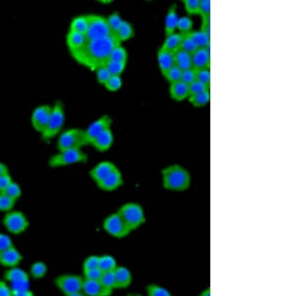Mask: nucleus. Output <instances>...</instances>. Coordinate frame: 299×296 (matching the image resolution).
<instances>
[{
  "mask_svg": "<svg viewBox=\"0 0 299 296\" xmlns=\"http://www.w3.org/2000/svg\"><path fill=\"white\" fill-rule=\"evenodd\" d=\"M114 144V134L111 129H107L101 133L98 137L95 138L90 145L99 152H107L111 149Z\"/></svg>",
  "mask_w": 299,
  "mask_h": 296,
  "instance_id": "18",
  "label": "nucleus"
},
{
  "mask_svg": "<svg viewBox=\"0 0 299 296\" xmlns=\"http://www.w3.org/2000/svg\"><path fill=\"white\" fill-rule=\"evenodd\" d=\"M194 26V21L189 16H182L179 18L178 25H177V30L181 34H187L193 30Z\"/></svg>",
  "mask_w": 299,
  "mask_h": 296,
  "instance_id": "39",
  "label": "nucleus"
},
{
  "mask_svg": "<svg viewBox=\"0 0 299 296\" xmlns=\"http://www.w3.org/2000/svg\"><path fill=\"white\" fill-rule=\"evenodd\" d=\"M88 28V21L86 15H80L72 19L70 23L69 31L77 32L81 34H86Z\"/></svg>",
  "mask_w": 299,
  "mask_h": 296,
  "instance_id": "30",
  "label": "nucleus"
},
{
  "mask_svg": "<svg viewBox=\"0 0 299 296\" xmlns=\"http://www.w3.org/2000/svg\"><path fill=\"white\" fill-rule=\"evenodd\" d=\"M109 60L111 61H116V62H122V63H127L128 60V52L126 48L122 44L116 46L115 48L112 50Z\"/></svg>",
  "mask_w": 299,
  "mask_h": 296,
  "instance_id": "33",
  "label": "nucleus"
},
{
  "mask_svg": "<svg viewBox=\"0 0 299 296\" xmlns=\"http://www.w3.org/2000/svg\"><path fill=\"white\" fill-rule=\"evenodd\" d=\"M103 86L109 92L119 91L123 86L122 76H111Z\"/></svg>",
  "mask_w": 299,
  "mask_h": 296,
  "instance_id": "40",
  "label": "nucleus"
},
{
  "mask_svg": "<svg viewBox=\"0 0 299 296\" xmlns=\"http://www.w3.org/2000/svg\"><path fill=\"white\" fill-rule=\"evenodd\" d=\"M82 292L86 296H111L113 290L107 288L100 280H85Z\"/></svg>",
  "mask_w": 299,
  "mask_h": 296,
  "instance_id": "16",
  "label": "nucleus"
},
{
  "mask_svg": "<svg viewBox=\"0 0 299 296\" xmlns=\"http://www.w3.org/2000/svg\"><path fill=\"white\" fill-rule=\"evenodd\" d=\"M65 108L64 104L61 101H56L52 107V113L50 116L49 122L47 124L44 132L41 134L44 141H49L50 139L56 137L62 131L65 124Z\"/></svg>",
  "mask_w": 299,
  "mask_h": 296,
  "instance_id": "4",
  "label": "nucleus"
},
{
  "mask_svg": "<svg viewBox=\"0 0 299 296\" xmlns=\"http://www.w3.org/2000/svg\"><path fill=\"white\" fill-rule=\"evenodd\" d=\"M3 193L5 195H7L9 198H11L12 200H14V201H18L22 196L21 186L19 185V183H17L14 181L7 186V189Z\"/></svg>",
  "mask_w": 299,
  "mask_h": 296,
  "instance_id": "38",
  "label": "nucleus"
},
{
  "mask_svg": "<svg viewBox=\"0 0 299 296\" xmlns=\"http://www.w3.org/2000/svg\"><path fill=\"white\" fill-rule=\"evenodd\" d=\"M100 281L109 289L113 290L116 289V280L115 274L114 272H108V273H103L102 277L100 279Z\"/></svg>",
  "mask_w": 299,
  "mask_h": 296,
  "instance_id": "43",
  "label": "nucleus"
},
{
  "mask_svg": "<svg viewBox=\"0 0 299 296\" xmlns=\"http://www.w3.org/2000/svg\"><path fill=\"white\" fill-rule=\"evenodd\" d=\"M99 267V255H89L83 262V271H88Z\"/></svg>",
  "mask_w": 299,
  "mask_h": 296,
  "instance_id": "47",
  "label": "nucleus"
},
{
  "mask_svg": "<svg viewBox=\"0 0 299 296\" xmlns=\"http://www.w3.org/2000/svg\"><path fill=\"white\" fill-rule=\"evenodd\" d=\"M180 49L184 50L189 54H193L198 48H197V46L195 45L194 41L191 39V37L187 34H183V40H182Z\"/></svg>",
  "mask_w": 299,
  "mask_h": 296,
  "instance_id": "45",
  "label": "nucleus"
},
{
  "mask_svg": "<svg viewBox=\"0 0 299 296\" xmlns=\"http://www.w3.org/2000/svg\"><path fill=\"white\" fill-rule=\"evenodd\" d=\"M124 184V179L121 171L117 168L103 181L97 183L98 187L104 192H114Z\"/></svg>",
  "mask_w": 299,
  "mask_h": 296,
  "instance_id": "15",
  "label": "nucleus"
},
{
  "mask_svg": "<svg viewBox=\"0 0 299 296\" xmlns=\"http://www.w3.org/2000/svg\"><path fill=\"white\" fill-rule=\"evenodd\" d=\"M187 35L194 41L197 48H207L209 46L210 37H208L201 30H192L191 32L187 33Z\"/></svg>",
  "mask_w": 299,
  "mask_h": 296,
  "instance_id": "29",
  "label": "nucleus"
},
{
  "mask_svg": "<svg viewBox=\"0 0 299 296\" xmlns=\"http://www.w3.org/2000/svg\"><path fill=\"white\" fill-rule=\"evenodd\" d=\"M87 145H89V143L86 137V132L80 128H71L64 131L57 141L58 151L82 149Z\"/></svg>",
  "mask_w": 299,
  "mask_h": 296,
  "instance_id": "5",
  "label": "nucleus"
},
{
  "mask_svg": "<svg viewBox=\"0 0 299 296\" xmlns=\"http://www.w3.org/2000/svg\"><path fill=\"white\" fill-rule=\"evenodd\" d=\"M187 86H188V95L189 96H194V95H197V94H200V93H203V92L209 90V87H207L206 85L202 84L199 81H194L193 83H191Z\"/></svg>",
  "mask_w": 299,
  "mask_h": 296,
  "instance_id": "46",
  "label": "nucleus"
},
{
  "mask_svg": "<svg viewBox=\"0 0 299 296\" xmlns=\"http://www.w3.org/2000/svg\"><path fill=\"white\" fill-rule=\"evenodd\" d=\"M147 296H173V294L166 287L159 284H149L146 288Z\"/></svg>",
  "mask_w": 299,
  "mask_h": 296,
  "instance_id": "37",
  "label": "nucleus"
},
{
  "mask_svg": "<svg viewBox=\"0 0 299 296\" xmlns=\"http://www.w3.org/2000/svg\"><path fill=\"white\" fill-rule=\"evenodd\" d=\"M134 35H135V30H134L133 25L129 21L124 20L121 27L119 28V30L114 35V37L120 44H122V42H125V41L132 39L134 37Z\"/></svg>",
  "mask_w": 299,
  "mask_h": 296,
  "instance_id": "25",
  "label": "nucleus"
},
{
  "mask_svg": "<svg viewBox=\"0 0 299 296\" xmlns=\"http://www.w3.org/2000/svg\"><path fill=\"white\" fill-rule=\"evenodd\" d=\"M192 65L195 70L210 67V51L207 48H198L192 54Z\"/></svg>",
  "mask_w": 299,
  "mask_h": 296,
  "instance_id": "20",
  "label": "nucleus"
},
{
  "mask_svg": "<svg viewBox=\"0 0 299 296\" xmlns=\"http://www.w3.org/2000/svg\"><path fill=\"white\" fill-rule=\"evenodd\" d=\"M120 43L114 36L87 41L85 47L76 55L72 56L80 65L95 71L104 65L108 60L112 50Z\"/></svg>",
  "mask_w": 299,
  "mask_h": 296,
  "instance_id": "1",
  "label": "nucleus"
},
{
  "mask_svg": "<svg viewBox=\"0 0 299 296\" xmlns=\"http://www.w3.org/2000/svg\"><path fill=\"white\" fill-rule=\"evenodd\" d=\"M13 296H35L34 292L30 290L29 288H22V289H12Z\"/></svg>",
  "mask_w": 299,
  "mask_h": 296,
  "instance_id": "56",
  "label": "nucleus"
},
{
  "mask_svg": "<svg viewBox=\"0 0 299 296\" xmlns=\"http://www.w3.org/2000/svg\"><path fill=\"white\" fill-rule=\"evenodd\" d=\"M88 160V156L82 151V149H71L65 151H59V153L53 155L48 162L51 168H61L76 164H85Z\"/></svg>",
  "mask_w": 299,
  "mask_h": 296,
  "instance_id": "6",
  "label": "nucleus"
},
{
  "mask_svg": "<svg viewBox=\"0 0 299 296\" xmlns=\"http://www.w3.org/2000/svg\"><path fill=\"white\" fill-rule=\"evenodd\" d=\"M198 14L202 16V18L210 17V1L209 0H200Z\"/></svg>",
  "mask_w": 299,
  "mask_h": 296,
  "instance_id": "48",
  "label": "nucleus"
},
{
  "mask_svg": "<svg viewBox=\"0 0 299 296\" xmlns=\"http://www.w3.org/2000/svg\"><path fill=\"white\" fill-rule=\"evenodd\" d=\"M29 274L19 266L8 268L4 273V281L7 282L12 289L29 288Z\"/></svg>",
  "mask_w": 299,
  "mask_h": 296,
  "instance_id": "11",
  "label": "nucleus"
},
{
  "mask_svg": "<svg viewBox=\"0 0 299 296\" xmlns=\"http://www.w3.org/2000/svg\"><path fill=\"white\" fill-rule=\"evenodd\" d=\"M196 81L210 87V67L196 70Z\"/></svg>",
  "mask_w": 299,
  "mask_h": 296,
  "instance_id": "42",
  "label": "nucleus"
},
{
  "mask_svg": "<svg viewBox=\"0 0 299 296\" xmlns=\"http://www.w3.org/2000/svg\"><path fill=\"white\" fill-rule=\"evenodd\" d=\"M199 296H210V288L207 287L205 290H203Z\"/></svg>",
  "mask_w": 299,
  "mask_h": 296,
  "instance_id": "58",
  "label": "nucleus"
},
{
  "mask_svg": "<svg viewBox=\"0 0 299 296\" xmlns=\"http://www.w3.org/2000/svg\"><path fill=\"white\" fill-rule=\"evenodd\" d=\"M87 38L84 34L69 31L66 36V44L68 46L70 53L72 56L79 53L87 44Z\"/></svg>",
  "mask_w": 299,
  "mask_h": 296,
  "instance_id": "19",
  "label": "nucleus"
},
{
  "mask_svg": "<svg viewBox=\"0 0 299 296\" xmlns=\"http://www.w3.org/2000/svg\"><path fill=\"white\" fill-rule=\"evenodd\" d=\"M182 40H183V34L175 32L173 34H170V35L166 36L165 41H164L161 47L165 48L166 50L170 51V52L175 53L180 49Z\"/></svg>",
  "mask_w": 299,
  "mask_h": 296,
  "instance_id": "27",
  "label": "nucleus"
},
{
  "mask_svg": "<svg viewBox=\"0 0 299 296\" xmlns=\"http://www.w3.org/2000/svg\"><path fill=\"white\" fill-rule=\"evenodd\" d=\"M22 260L23 255L15 248V246L0 253V265L7 268L19 266Z\"/></svg>",
  "mask_w": 299,
  "mask_h": 296,
  "instance_id": "14",
  "label": "nucleus"
},
{
  "mask_svg": "<svg viewBox=\"0 0 299 296\" xmlns=\"http://www.w3.org/2000/svg\"><path fill=\"white\" fill-rule=\"evenodd\" d=\"M117 212L131 232L141 228L146 223L144 208L137 203H127L120 206Z\"/></svg>",
  "mask_w": 299,
  "mask_h": 296,
  "instance_id": "3",
  "label": "nucleus"
},
{
  "mask_svg": "<svg viewBox=\"0 0 299 296\" xmlns=\"http://www.w3.org/2000/svg\"><path fill=\"white\" fill-rule=\"evenodd\" d=\"M95 74H96V79L97 82L101 85H104L108 79L111 77V74L109 73V71L105 67V65H102L100 67L95 70Z\"/></svg>",
  "mask_w": 299,
  "mask_h": 296,
  "instance_id": "44",
  "label": "nucleus"
},
{
  "mask_svg": "<svg viewBox=\"0 0 299 296\" xmlns=\"http://www.w3.org/2000/svg\"><path fill=\"white\" fill-rule=\"evenodd\" d=\"M16 201L9 198L4 193H0V211L9 212L13 209Z\"/></svg>",
  "mask_w": 299,
  "mask_h": 296,
  "instance_id": "41",
  "label": "nucleus"
},
{
  "mask_svg": "<svg viewBox=\"0 0 299 296\" xmlns=\"http://www.w3.org/2000/svg\"><path fill=\"white\" fill-rule=\"evenodd\" d=\"M86 17L88 21V28L85 36L88 41L111 36L106 17L97 14H89L86 15Z\"/></svg>",
  "mask_w": 299,
  "mask_h": 296,
  "instance_id": "8",
  "label": "nucleus"
},
{
  "mask_svg": "<svg viewBox=\"0 0 299 296\" xmlns=\"http://www.w3.org/2000/svg\"><path fill=\"white\" fill-rule=\"evenodd\" d=\"M6 174H9V169H8V167H7L5 164L0 163V176L6 175Z\"/></svg>",
  "mask_w": 299,
  "mask_h": 296,
  "instance_id": "57",
  "label": "nucleus"
},
{
  "mask_svg": "<svg viewBox=\"0 0 299 296\" xmlns=\"http://www.w3.org/2000/svg\"><path fill=\"white\" fill-rule=\"evenodd\" d=\"M188 102L191 103V105H193L196 108H202L207 106V104L210 101V92L209 90L207 91L194 95V96H189L188 98Z\"/></svg>",
  "mask_w": 299,
  "mask_h": 296,
  "instance_id": "31",
  "label": "nucleus"
},
{
  "mask_svg": "<svg viewBox=\"0 0 299 296\" xmlns=\"http://www.w3.org/2000/svg\"><path fill=\"white\" fill-rule=\"evenodd\" d=\"M115 274L116 289L128 288L133 282V275L131 271L126 266H119L114 271Z\"/></svg>",
  "mask_w": 299,
  "mask_h": 296,
  "instance_id": "21",
  "label": "nucleus"
},
{
  "mask_svg": "<svg viewBox=\"0 0 299 296\" xmlns=\"http://www.w3.org/2000/svg\"><path fill=\"white\" fill-rule=\"evenodd\" d=\"M12 247H14V244L11 237L8 234L0 231V252L6 251Z\"/></svg>",
  "mask_w": 299,
  "mask_h": 296,
  "instance_id": "51",
  "label": "nucleus"
},
{
  "mask_svg": "<svg viewBox=\"0 0 299 296\" xmlns=\"http://www.w3.org/2000/svg\"><path fill=\"white\" fill-rule=\"evenodd\" d=\"M106 20H107V24H108V27H109V30H110L112 36L115 35L117 31L119 30V28L121 27L122 23L124 21L122 19L121 15L119 14V12L111 13L108 17H106Z\"/></svg>",
  "mask_w": 299,
  "mask_h": 296,
  "instance_id": "34",
  "label": "nucleus"
},
{
  "mask_svg": "<svg viewBox=\"0 0 299 296\" xmlns=\"http://www.w3.org/2000/svg\"><path fill=\"white\" fill-rule=\"evenodd\" d=\"M117 267H118V262L113 255H110V254L99 255V268L102 273L114 272Z\"/></svg>",
  "mask_w": 299,
  "mask_h": 296,
  "instance_id": "28",
  "label": "nucleus"
},
{
  "mask_svg": "<svg viewBox=\"0 0 299 296\" xmlns=\"http://www.w3.org/2000/svg\"><path fill=\"white\" fill-rule=\"evenodd\" d=\"M128 296H145V295H143V294H140V293H130V294H128Z\"/></svg>",
  "mask_w": 299,
  "mask_h": 296,
  "instance_id": "60",
  "label": "nucleus"
},
{
  "mask_svg": "<svg viewBox=\"0 0 299 296\" xmlns=\"http://www.w3.org/2000/svg\"><path fill=\"white\" fill-rule=\"evenodd\" d=\"M105 67L109 71L111 76H122L124 73L127 63H122V62H116V61H111L108 60L105 64Z\"/></svg>",
  "mask_w": 299,
  "mask_h": 296,
  "instance_id": "35",
  "label": "nucleus"
},
{
  "mask_svg": "<svg viewBox=\"0 0 299 296\" xmlns=\"http://www.w3.org/2000/svg\"><path fill=\"white\" fill-rule=\"evenodd\" d=\"M0 253H1V252H0Z\"/></svg>",
  "mask_w": 299,
  "mask_h": 296,
  "instance_id": "61",
  "label": "nucleus"
},
{
  "mask_svg": "<svg viewBox=\"0 0 299 296\" xmlns=\"http://www.w3.org/2000/svg\"><path fill=\"white\" fill-rule=\"evenodd\" d=\"M48 273V266L46 263L43 261H35L30 266L29 276H31L34 279H41L46 276Z\"/></svg>",
  "mask_w": 299,
  "mask_h": 296,
  "instance_id": "32",
  "label": "nucleus"
},
{
  "mask_svg": "<svg viewBox=\"0 0 299 296\" xmlns=\"http://www.w3.org/2000/svg\"><path fill=\"white\" fill-rule=\"evenodd\" d=\"M52 113V107L49 105H40L36 107L31 115V125L33 129L42 134L49 122Z\"/></svg>",
  "mask_w": 299,
  "mask_h": 296,
  "instance_id": "12",
  "label": "nucleus"
},
{
  "mask_svg": "<svg viewBox=\"0 0 299 296\" xmlns=\"http://www.w3.org/2000/svg\"><path fill=\"white\" fill-rule=\"evenodd\" d=\"M174 60H175V65L178 66L182 71L193 68L192 54L185 52L182 49H179L177 52L174 53Z\"/></svg>",
  "mask_w": 299,
  "mask_h": 296,
  "instance_id": "26",
  "label": "nucleus"
},
{
  "mask_svg": "<svg viewBox=\"0 0 299 296\" xmlns=\"http://www.w3.org/2000/svg\"><path fill=\"white\" fill-rule=\"evenodd\" d=\"M103 228L109 235L115 238H124L131 233L130 229L126 226V224L117 211L109 214L104 220Z\"/></svg>",
  "mask_w": 299,
  "mask_h": 296,
  "instance_id": "10",
  "label": "nucleus"
},
{
  "mask_svg": "<svg viewBox=\"0 0 299 296\" xmlns=\"http://www.w3.org/2000/svg\"><path fill=\"white\" fill-rule=\"evenodd\" d=\"M68 296H86L83 292H79V293H75V294H71V295Z\"/></svg>",
  "mask_w": 299,
  "mask_h": 296,
  "instance_id": "59",
  "label": "nucleus"
},
{
  "mask_svg": "<svg viewBox=\"0 0 299 296\" xmlns=\"http://www.w3.org/2000/svg\"><path fill=\"white\" fill-rule=\"evenodd\" d=\"M13 182L10 174H6L3 176H0V193H3L7 186Z\"/></svg>",
  "mask_w": 299,
  "mask_h": 296,
  "instance_id": "53",
  "label": "nucleus"
},
{
  "mask_svg": "<svg viewBox=\"0 0 299 296\" xmlns=\"http://www.w3.org/2000/svg\"><path fill=\"white\" fill-rule=\"evenodd\" d=\"M0 296H13L12 288L4 280H0Z\"/></svg>",
  "mask_w": 299,
  "mask_h": 296,
  "instance_id": "54",
  "label": "nucleus"
},
{
  "mask_svg": "<svg viewBox=\"0 0 299 296\" xmlns=\"http://www.w3.org/2000/svg\"><path fill=\"white\" fill-rule=\"evenodd\" d=\"M2 224L8 232L14 235H19L24 233L29 228V221L22 211L11 210L6 212Z\"/></svg>",
  "mask_w": 299,
  "mask_h": 296,
  "instance_id": "9",
  "label": "nucleus"
},
{
  "mask_svg": "<svg viewBox=\"0 0 299 296\" xmlns=\"http://www.w3.org/2000/svg\"><path fill=\"white\" fill-rule=\"evenodd\" d=\"M117 167L113 163L109 160H104L96 165L89 172V175L93 181L97 184L98 182L103 181L106 177H108L113 171H115Z\"/></svg>",
  "mask_w": 299,
  "mask_h": 296,
  "instance_id": "17",
  "label": "nucleus"
},
{
  "mask_svg": "<svg viewBox=\"0 0 299 296\" xmlns=\"http://www.w3.org/2000/svg\"><path fill=\"white\" fill-rule=\"evenodd\" d=\"M162 186L167 191L182 193L189 189L192 177L181 165H171L161 170Z\"/></svg>",
  "mask_w": 299,
  "mask_h": 296,
  "instance_id": "2",
  "label": "nucleus"
},
{
  "mask_svg": "<svg viewBox=\"0 0 299 296\" xmlns=\"http://www.w3.org/2000/svg\"><path fill=\"white\" fill-rule=\"evenodd\" d=\"M84 278L78 274H61L54 279L56 288L65 296L82 292Z\"/></svg>",
  "mask_w": 299,
  "mask_h": 296,
  "instance_id": "7",
  "label": "nucleus"
},
{
  "mask_svg": "<svg viewBox=\"0 0 299 296\" xmlns=\"http://www.w3.org/2000/svg\"><path fill=\"white\" fill-rule=\"evenodd\" d=\"M112 123H113V120L109 115H103L97 120H95L92 124H90L88 128L85 130L89 145L93 140L98 137L101 133H103L107 129H111Z\"/></svg>",
  "mask_w": 299,
  "mask_h": 296,
  "instance_id": "13",
  "label": "nucleus"
},
{
  "mask_svg": "<svg viewBox=\"0 0 299 296\" xmlns=\"http://www.w3.org/2000/svg\"><path fill=\"white\" fill-rule=\"evenodd\" d=\"M170 96L173 100L177 102H182L188 98V86L183 83L182 81L170 84Z\"/></svg>",
  "mask_w": 299,
  "mask_h": 296,
  "instance_id": "24",
  "label": "nucleus"
},
{
  "mask_svg": "<svg viewBox=\"0 0 299 296\" xmlns=\"http://www.w3.org/2000/svg\"><path fill=\"white\" fill-rule=\"evenodd\" d=\"M182 73H183V71L181 69L179 68L178 66L174 65L172 68L169 69L166 73H164L162 76L170 84H173V83H177V82L181 81Z\"/></svg>",
  "mask_w": 299,
  "mask_h": 296,
  "instance_id": "36",
  "label": "nucleus"
},
{
  "mask_svg": "<svg viewBox=\"0 0 299 296\" xmlns=\"http://www.w3.org/2000/svg\"><path fill=\"white\" fill-rule=\"evenodd\" d=\"M103 273L100 271V268H93V270H88V271H83V278L85 280H94L98 281L101 279Z\"/></svg>",
  "mask_w": 299,
  "mask_h": 296,
  "instance_id": "50",
  "label": "nucleus"
},
{
  "mask_svg": "<svg viewBox=\"0 0 299 296\" xmlns=\"http://www.w3.org/2000/svg\"><path fill=\"white\" fill-rule=\"evenodd\" d=\"M179 14L177 11V4L174 3L172 4L169 9L168 12L166 14V18H165V33L166 36L173 34L177 31V25H178V21H179Z\"/></svg>",
  "mask_w": 299,
  "mask_h": 296,
  "instance_id": "22",
  "label": "nucleus"
},
{
  "mask_svg": "<svg viewBox=\"0 0 299 296\" xmlns=\"http://www.w3.org/2000/svg\"><path fill=\"white\" fill-rule=\"evenodd\" d=\"M184 9L189 15H197L200 0H184Z\"/></svg>",
  "mask_w": 299,
  "mask_h": 296,
  "instance_id": "49",
  "label": "nucleus"
},
{
  "mask_svg": "<svg viewBox=\"0 0 299 296\" xmlns=\"http://www.w3.org/2000/svg\"><path fill=\"white\" fill-rule=\"evenodd\" d=\"M201 31H203L208 37H210V17L202 18V26Z\"/></svg>",
  "mask_w": 299,
  "mask_h": 296,
  "instance_id": "55",
  "label": "nucleus"
},
{
  "mask_svg": "<svg viewBox=\"0 0 299 296\" xmlns=\"http://www.w3.org/2000/svg\"><path fill=\"white\" fill-rule=\"evenodd\" d=\"M181 81L186 85H189L191 83L196 81V70L194 68H191L183 71Z\"/></svg>",
  "mask_w": 299,
  "mask_h": 296,
  "instance_id": "52",
  "label": "nucleus"
},
{
  "mask_svg": "<svg viewBox=\"0 0 299 296\" xmlns=\"http://www.w3.org/2000/svg\"><path fill=\"white\" fill-rule=\"evenodd\" d=\"M157 59H158V65H159V68L161 72V75L175 65L174 53L166 50L161 46L158 50Z\"/></svg>",
  "mask_w": 299,
  "mask_h": 296,
  "instance_id": "23",
  "label": "nucleus"
}]
</instances>
